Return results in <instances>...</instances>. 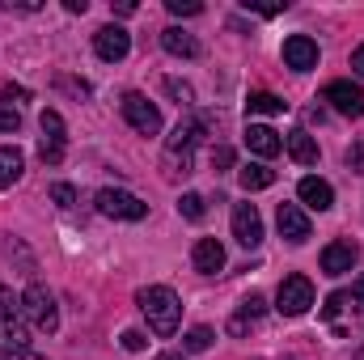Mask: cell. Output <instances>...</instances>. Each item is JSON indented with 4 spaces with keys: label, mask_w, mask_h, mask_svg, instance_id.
<instances>
[{
    "label": "cell",
    "mask_w": 364,
    "mask_h": 360,
    "mask_svg": "<svg viewBox=\"0 0 364 360\" xmlns=\"http://www.w3.org/2000/svg\"><path fill=\"white\" fill-rule=\"evenodd\" d=\"M178 212L186 216V221H203V212H208V208H203V195H195V191H186V195L178 199Z\"/></svg>",
    "instance_id": "d4e9b609"
},
{
    "label": "cell",
    "mask_w": 364,
    "mask_h": 360,
    "mask_svg": "<svg viewBox=\"0 0 364 360\" xmlns=\"http://www.w3.org/2000/svg\"><path fill=\"white\" fill-rule=\"evenodd\" d=\"M114 13H119V17H132V13H136V4H132V0H119V4H114Z\"/></svg>",
    "instance_id": "ab89813d"
},
{
    "label": "cell",
    "mask_w": 364,
    "mask_h": 360,
    "mask_svg": "<svg viewBox=\"0 0 364 360\" xmlns=\"http://www.w3.org/2000/svg\"><path fill=\"white\" fill-rule=\"evenodd\" d=\"M275 225H279V238H284V242H292V246H301V242L309 238V216H305V208H301V203H279Z\"/></svg>",
    "instance_id": "8fae6325"
},
{
    "label": "cell",
    "mask_w": 364,
    "mask_h": 360,
    "mask_svg": "<svg viewBox=\"0 0 364 360\" xmlns=\"http://www.w3.org/2000/svg\"><path fill=\"white\" fill-rule=\"evenodd\" d=\"M136 305H140V314L149 318V331L153 335H174L182 322V301L178 292L170 288V284H149V288H140L136 292Z\"/></svg>",
    "instance_id": "6da1fadb"
},
{
    "label": "cell",
    "mask_w": 364,
    "mask_h": 360,
    "mask_svg": "<svg viewBox=\"0 0 364 360\" xmlns=\"http://www.w3.org/2000/svg\"><path fill=\"white\" fill-rule=\"evenodd\" d=\"M343 305H348V292H331V297L322 301V318H339Z\"/></svg>",
    "instance_id": "1f68e13d"
},
{
    "label": "cell",
    "mask_w": 364,
    "mask_h": 360,
    "mask_svg": "<svg viewBox=\"0 0 364 360\" xmlns=\"http://www.w3.org/2000/svg\"><path fill=\"white\" fill-rule=\"evenodd\" d=\"M93 51H97V60L119 64V60L132 51V34H127L123 26H102V30L93 34Z\"/></svg>",
    "instance_id": "ba28073f"
},
{
    "label": "cell",
    "mask_w": 364,
    "mask_h": 360,
    "mask_svg": "<svg viewBox=\"0 0 364 360\" xmlns=\"http://www.w3.org/2000/svg\"><path fill=\"white\" fill-rule=\"evenodd\" d=\"M242 140H246V149L255 153V157H275L279 149H284V140H279V132L267 127V123H246V132H242Z\"/></svg>",
    "instance_id": "4fadbf2b"
},
{
    "label": "cell",
    "mask_w": 364,
    "mask_h": 360,
    "mask_svg": "<svg viewBox=\"0 0 364 360\" xmlns=\"http://www.w3.org/2000/svg\"><path fill=\"white\" fill-rule=\"evenodd\" d=\"M17 127H21V110L0 102V132H17Z\"/></svg>",
    "instance_id": "4dcf8cb0"
},
{
    "label": "cell",
    "mask_w": 364,
    "mask_h": 360,
    "mask_svg": "<svg viewBox=\"0 0 364 360\" xmlns=\"http://www.w3.org/2000/svg\"><path fill=\"white\" fill-rule=\"evenodd\" d=\"M237 179H242L246 191H267V186L275 182V170H267L263 162H250V166H242V170H237Z\"/></svg>",
    "instance_id": "ffe728a7"
},
{
    "label": "cell",
    "mask_w": 364,
    "mask_h": 360,
    "mask_svg": "<svg viewBox=\"0 0 364 360\" xmlns=\"http://www.w3.org/2000/svg\"><path fill=\"white\" fill-rule=\"evenodd\" d=\"M263 309H267V301H263L259 292H250V297L242 301V318H246V322H259V318H263Z\"/></svg>",
    "instance_id": "484cf974"
},
{
    "label": "cell",
    "mask_w": 364,
    "mask_h": 360,
    "mask_svg": "<svg viewBox=\"0 0 364 360\" xmlns=\"http://www.w3.org/2000/svg\"><path fill=\"white\" fill-rule=\"evenodd\" d=\"M284 64H288L292 73H309V68H318V43H314L309 34H292V38H284Z\"/></svg>",
    "instance_id": "30bf717a"
},
{
    "label": "cell",
    "mask_w": 364,
    "mask_h": 360,
    "mask_svg": "<svg viewBox=\"0 0 364 360\" xmlns=\"http://www.w3.org/2000/svg\"><path fill=\"white\" fill-rule=\"evenodd\" d=\"M21 318H26L30 331H43V335H55L60 331V305H55V297L43 284H30L21 292Z\"/></svg>",
    "instance_id": "3957f363"
},
{
    "label": "cell",
    "mask_w": 364,
    "mask_h": 360,
    "mask_svg": "<svg viewBox=\"0 0 364 360\" xmlns=\"http://www.w3.org/2000/svg\"><path fill=\"white\" fill-rule=\"evenodd\" d=\"M191 263H195L199 275H216V271L225 268V246L216 238H199L195 250H191Z\"/></svg>",
    "instance_id": "5bb4252c"
},
{
    "label": "cell",
    "mask_w": 364,
    "mask_h": 360,
    "mask_svg": "<svg viewBox=\"0 0 364 360\" xmlns=\"http://www.w3.org/2000/svg\"><path fill=\"white\" fill-rule=\"evenodd\" d=\"M166 9H170L174 17H195V13H203L199 0H166Z\"/></svg>",
    "instance_id": "f1b7e54d"
},
{
    "label": "cell",
    "mask_w": 364,
    "mask_h": 360,
    "mask_svg": "<svg viewBox=\"0 0 364 360\" xmlns=\"http://www.w3.org/2000/svg\"><path fill=\"white\" fill-rule=\"evenodd\" d=\"M233 238L242 246H259L263 242V216H259L255 203H237L233 208Z\"/></svg>",
    "instance_id": "7c38bea8"
},
{
    "label": "cell",
    "mask_w": 364,
    "mask_h": 360,
    "mask_svg": "<svg viewBox=\"0 0 364 360\" xmlns=\"http://www.w3.org/2000/svg\"><path fill=\"white\" fill-rule=\"evenodd\" d=\"M166 93L178 102L182 110H191V106H195V90H191L186 81H178V77H170V81H166Z\"/></svg>",
    "instance_id": "cb8c5ba5"
},
{
    "label": "cell",
    "mask_w": 364,
    "mask_h": 360,
    "mask_svg": "<svg viewBox=\"0 0 364 360\" xmlns=\"http://www.w3.org/2000/svg\"><path fill=\"white\" fill-rule=\"evenodd\" d=\"M93 203H97V212L110 216V221H144V216H149V203H144L140 195L123 191V186H102Z\"/></svg>",
    "instance_id": "277c9868"
},
{
    "label": "cell",
    "mask_w": 364,
    "mask_h": 360,
    "mask_svg": "<svg viewBox=\"0 0 364 360\" xmlns=\"http://www.w3.org/2000/svg\"><path fill=\"white\" fill-rule=\"evenodd\" d=\"M360 360H364V352H360Z\"/></svg>",
    "instance_id": "ee69618b"
},
{
    "label": "cell",
    "mask_w": 364,
    "mask_h": 360,
    "mask_svg": "<svg viewBox=\"0 0 364 360\" xmlns=\"http://www.w3.org/2000/svg\"><path fill=\"white\" fill-rule=\"evenodd\" d=\"M64 9H68V13H85L90 4H85V0H64Z\"/></svg>",
    "instance_id": "60d3db41"
},
{
    "label": "cell",
    "mask_w": 364,
    "mask_h": 360,
    "mask_svg": "<svg viewBox=\"0 0 364 360\" xmlns=\"http://www.w3.org/2000/svg\"><path fill=\"white\" fill-rule=\"evenodd\" d=\"M0 352H30L26 318H0Z\"/></svg>",
    "instance_id": "e0dca14e"
},
{
    "label": "cell",
    "mask_w": 364,
    "mask_h": 360,
    "mask_svg": "<svg viewBox=\"0 0 364 360\" xmlns=\"http://www.w3.org/2000/svg\"><path fill=\"white\" fill-rule=\"evenodd\" d=\"M203 132H208V123L203 119H178V127H174V136L166 140V157H161V166H166V174L170 179H186L191 174V153H195V144L203 140Z\"/></svg>",
    "instance_id": "7a4b0ae2"
},
{
    "label": "cell",
    "mask_w": 364,
    "mask_h": 360,
    "mask_svg": "<svg viewBox=\"0 0 364 360\" xmlns=\"http://www.w3.org/2000/svg\"><path fill=\"white\" fill-rule=\"evenodd\" d=\"M51 203H60V208H73V203H77V186H68V182H55V186H51Z\"/></svg>",
    "instance_id": "83f0119b"
},
{
    "label": "cell",
    "mask_w": 364,
    "mask_h": 360,
    "mask_svg": "<svg viewBox=\"0 0 364 360\" xmlns=\"http://www.w3.org/2000/svg\"><path fill=\"white\" fill-rule=\"evenodd\" d=\"M212 339H216V335H212L208 327H191V331L182 335V348H186V352H208Z\"/></svg>",
    "instance_id": "603a6c76"
},
{
    "label": "cell",
    "mask_w": 364,
    "mask_h": 360,
    "mask_svg": "<svg viewBox=\"0 0 364 360\" xmlns=\"http://www.w3.org/2000/svg\"><path fill=\"white\" fill-rule=\"evenodd\" d=\"M119 110H123V119L140 132V136H157L161 132V110L144 97V93H123V102H119Z\"/></svg>",
    "instance_id": "8992f818"
},
{
    "label": "cell",
    "mask_w": 364,
    "mask_h": 360,
    "mask_svg": "<svg viewBox=\"0 0 364 360\" xmlns=\"http://www.w3.org/2000/svg\"><path fill=\"white\" fill-rule=\"evenodd\" d=\"M322 102H331L335 115H348V119H360L364 115V90L352 81H331L322 90Z\"/></svg>",
    "instance_id": "52a82bcc"
},
{
    "label": "cell",
    "mask_w": 364,
    "mask_h": 360,
    "mask_svg": "<svg viewBox=\"0 0 364 360\" xmlns=\"http://www.w3.org/2000/svg\"><path fill=\"white\" fill-rule=\"evenodd\" d=\"M123 348L127 352H144L149 348V335L144 331H123Z\"/></svg>",
    "instance_id": "d6a6232c"
},
{
    "label": "cell",
    "mask_w": 364,
    "mask_h": 360,
    "mask_svg": "<svg viewBox=\"0 0 364 360\" xmlns=\"http://www.w3.org/2000/svg\"><path fill=\"white\" fill-rule=\"evenodd\" d=\"M356 263H360V246H356L352 238H339V242H331V246L322 250V271H326V275H348Z\"/></svg>",
    "instance_id": "9c48e42d"
},
{
    "label": "cell",
    "mask_w": 364,
    "mask_h": 360,
    "mask_svg": "<svg viewBox=\"0 0 364 360\" xmlns=\"http://www.w3.org/2000/svg\"><path fill=\"white\" fill-rule=\"evenodd\" d=\"M352 301H356V305L364 309V275L356 280V284H352Z\"/></svg>",
    "instance_id": "f35d334b"
},
{
    "label": "cell",
    "mask_w": 364,
    "mask_h": 360,
    "mask_svg": "<svg viewBox=\"0 0 364 360\" xmlns=\"http://www.w3.org/2000/svg\"><path fill=\"white\" fill-rule=\"evenodd\" d=\"M161 47H166L170 55H178V60H195V55H199V38L186 34V30H178V26L161 30Z\"/></svg>",
    "instance_id": "ac0fdd59"
},
{
    "label": "cell",
    "mask_w": 364,
    "mask_h": 360,
    "mask_svg": "<svg viewBox=\"0 0 364 360\" xmlns=\"http://www.w3.org/2000/svg\"><path fill=\"white\" fill-rule=\"evenodd\" d=\"M0 360H43L38 352H0Z\"/></svg>",
    "instance_id": "74e56055"
},
{
    "label": "cell",
    "mask_w": 364,
    "mask_h": 360,
    "mask_svg": "<svg viewBox=\"0 0 364 360\" xmlns=\"http://www.w3.org/2000/svg\"><path fill=\"white\" fill-rule=\"evenodd\" d=\"M275 360H288V356H275Z\"/></svg>",
    "instance_id": "7bdbcfd3"
},
{
    "label": "cell",
    "mask_w": 364,
    "mask_h": 360,
    "mask_svg": "<svg viewBox=\"0 0 364 360\" xmlns=\"http://www.w3.org/2000/svg\"><path fill=\"white\" fill-rule=\"evenodd\" d=\"M284 110H288V102L275 97V93H267V90H259V93L246 97V115H284Z\"/></svg>",
    "instance_id": "44dd1931"
},
{
    "label": "cell",
    "mask_w": 364,
    "mask_h": 360,
    "mask_svg": "<svg viewBox=\"0 0 364 360\" xmlns=\"http://www.w3.org/2000/svg\"><path fill=\"white\" fill-rule=\"evenodd\" d=\"M348 166H352L356 174H364V149H352V153H348Z\"/></svg>",
    "instance_id": "d590c367"
},
{
    "label": "cell",
    "mask_w": 364,
    "mask_h": 360,
    "mask_svg": "<svg viewBox=\"0 0 364 360\" xmlns=\"http://www.w3.org/2000/svg\"><path fill=\"white\" fill-rule=\"evenodd\" d=\"M43 140H51V144H68V136H64V119H60V110H43Z\"/></svg>",
    "instance_id": "7402d4cb"
},
{
    "label": "cell",
    "mask_w": 364,
    "mask_h": 360,
    "mask_svg": "<svg viewBox=\"0 0 364 360\" xmlns=\"http://www.w3.org/2000/svg\"><path fill=\"white\" fill-rule=\"evenodd\" d=\"M4 9H17V13H38L43 0H4Z\"/></svg>",
    "instance_id": "836d02e7"
},
{
    "label": "cell",
    "mask_w": 364,
    "mask_h": 360,
    "mask_svg": "<svg viewBox=\"0 0 364 360\" xmlns=\"http://www.w3.org/2000/svg\"><path fill=\"white\" fill-rule=\"evenodd\" d=\"M309 305H314V284H309V275H284L279 288H275V309H279L284 318H301V314H309Z\"/></svg>",
    "instance_id": "5b68a950"
},
{
    "label": "cell",
    "mask_w": 364,
    "mask_h": 360,
    "mask_svg": "<svg viewBox=\"0 0 364 360\" xmlns=\"http://www.w3.org/2000/svg\"><path fill=\"white\" fill-rule=\"evenodd\" d=\"M38 157H43L47 166H60V162H64V144H51V140H38Z\"/></svg>",
    "instance_id": "f546056e"
},
{
    "label": "cell",
    "mask_w": 364,
    "mask_h": 360,
    "mask_svg": "<svg viewBox=\"0 0 364 360\" xmlns=\"http://www.w3.org/2000/svg\"><path fill=\"white\" fill-rule=\"evenodd\" d=\"M157 360H182V356H178V352H161Z\"/></svg>",
    "instance_id": "b9f144b4"
},
{
    "label": "cell",
    "mask_w": 364,
    "mask_h": 360,
    "mask_svg": "<svg viewBox=\"0 0 364 360\" xmlns=\"http://www.w3.org/2000/svg\"><path fill=\"white\" fill-rule=\"evenodd\" d=\"M0 318H21V297H13L4 284H0Z\"/></svg>",
    "instance_id": "4316f807"
},
{
    "label": "cell",
    "mask_w": 364,
    "mask_h": 360,
    "mask_svg": "<svg viewBox=\"0 0 364 360\" xmlns=\"http://www.w3.org/2000/svg\"><path fill=\"white\" fill-rule=\"evenodd\" d=\"M212 166H216V170H229V166H233V149H225V144H220V149L212 153Z\"/></svg>",
    "instance_id": "e575fe53"
},
{
    "label": "cell",
    "mask_w": 364,
    "mask_h": 360,
    "mask_svg": "<svg viewBox=\"0 0 364 360\" xmlns=\"http://www.w3.org/2000/svg\"><path fill=\"white\" fill-rule=\"evenodd\" d=\"M21 174H26V157H21V149L0 144V186H13Z\"/></svg>",
    "instance_id": "d6986e66"
},
{
    "label": "cell",
    "mask_w": 364,
    "mask_h": 360,
    "mask_svg": "<svg viewBox=\"0 0 364 360\" xmlns=\"http://www.w3.org/2000/svg\"><path fill=\"white\" fill-rule=\"evenodd\" d=\"M284 149H288V157H292L296 166H318V140H314L305 127L288 132V136H284Z\"/></svg>",
    "instance_id": "2e32d148"
},
{
    "label": "cell",
    "mask_w": 364,
    "mask_h": 360,
    "mask_svg": "<svg viewBox=\"0 0 364 360\" xmlns=\"http://www.w3.org/2000/svg\"><path fill=\"white\" fill-rule=\"evenodd\" d=\"M296 195H301V203L305 208H314V212H326V208H335V191H331V182L326 179H301V186H296Z\"/></svg>",
    "instance_id": "9a60e30c"
},
{
    "label": "cell",
    "mask_w": 364,
    "mask_h": 360,
    "mask_svg": "<svg viewBox=\"0 0 364 360\" xmlns=\"http://www.w3.org/2000/svg\"><path fill=\"white\" fill-rule=\"evenodd\" d=\"M352 73H356V77H364V43L352 51Z\"/></svg>",
    "instance_id": "8d00e7d4"
}]
</instances>
